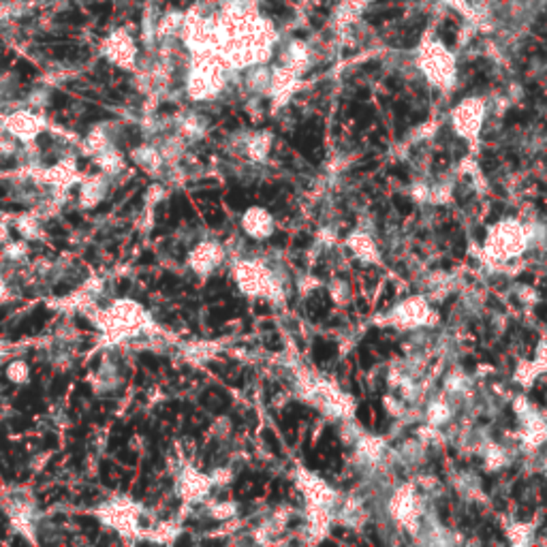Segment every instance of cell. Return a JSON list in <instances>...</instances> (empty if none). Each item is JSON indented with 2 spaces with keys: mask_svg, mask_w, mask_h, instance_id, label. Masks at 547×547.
Returning <instances> with one entry per match:
<instances>
[{
  "mask_svg": "<svg viewBox=\"0 0 547 547\" xmlns=\"http://www.w3.org/2000/svg\"><path fill=\"white\" fill-rule=\"evenodd\" d=\"M257 312H259V315H270L268 304H263V301H257Z\"/></svg>",
  "mask_w": 547,
  "mask_h": 547,
  "instance_id": "27",
  "label": "cell"
},
{
  "mask_svg": "<svg viewBox=\"0 0 547 547\" xmlns=\"http://www.w3.org/2000/svg\"><path fill=\"white\" fill-rule=\"evenodd\" d=\"M389 171H391V176H396L398 180L408 182V169H406V165H393Z\"/></svg>",
  "mask_w": 547,
  "mask_h": 547,
  "instance_id": "15",
  "label": "cell"
},
{
  "mask_svg": "<svg viewBox=\"0 0 547 547\" xmlns=\"http://www.w3.org/2000/svg\"><path fill=\"white\" fill-rule=\"evenodd\" d=\"M379 167V161L375 159H370V161H364L355 167V173H364V171H372V169H377Z\"/></svg>",
  "mask_w": 547,
  "mask_h": 547,
  "instance_id": "18",
  "label": "cell"
},
{
  "mask_svg": "<svg viewBox=\"0 0 547 547\" xmlns=\"http://www.w3.org/2000/svg\"><path fill=\"white\" fill-rule=\"evenodd\" d=\"M357 419H359L364 426H370V424H372V406H370L368 402L359 404V408H357Z\"/></svg>",
  "mask_w": 547,
  "mask_h": 547,
  "instance_id": "12",
  "label": "cell"
},
{
  "mask_svg": "<svg viewBox=\"0 0 547 547\" xmlns=\"http://www.w3.org/2000/svg\"><path fill=\"white\" fill-rule=\"evenodd\" d=\"M481 361H486V364H496V357H494V353H490V351H484L481 353Z\"/></svg>",
  "mask_w": 547,
  "mask_h": 547,
  "instance_id": "25",
  "label": "cell"
},
{
  "mask_svg": "<svg viewBox=\"0 0 547 547\" xmlns=\"http://www.w3.org/2000/svg\"><path fill=\"white\" fill-rule=\"evenodd\" d=\"M332 310V297L325 289H319L308 301H306V312L312 321H323Z\"/></svg>",
  "mask_w": 547,
  "mask_h": 547,
  "instance_id": "1",
  "label": "cell"
},
{
  "mask_svg": "<svg viewBox=\"0 0 547 547\" xmlns=\"http://www.w3.org/2000/svg\"><path fill=\"white\" fill-rule=\"evenodd\" d=\"M312 353H315V361H317L319 366H327L330 361L336 359V355H338V346H336V342H332V340L317 338V340H315Z\"/></svg>",
  "mask_w": 547,
  "mask_h": 547,
  "instance_id": "2",
  "label": "cell"
},
{
  "mask_svg": "<svg viewBox=\"0 0 547 547\" xmlns=\"http://www.w3.org/2000/svg\"><path fill=\"white\" fill-rule=\"evenodd\" d=\"M524 490H526V484H524V481L519 479L517 484L513 486V492H511V494H513V498H519V494H521Z\"/></svg>",
  "mask_w": 547,
  "mask_h": 547,
  "instance_id": "23",
  "label": "cell"
},
{
  "mask_svg": "<svg viewBox=\"0 0 547 547\" xmlns=\"http://www.w3.org/2000/svg\"><path fill=\"white\" fill-rule=\"evenodd\" d=\"M393 295H396V291H393V284L389 282L387 287H385V293H383V295H381V299H379V308H381V310L385 308V306H389V304H391Z\"/></svg>",
  "mask_w": 547,
  "mask_h": 547,
  "instance_id": "13",
  "label": "cell"
},
{
  "mask_svg": "<svg viewBox=\"0 0 547 547\" xmlns=\"http://www.w3.org/2000/svg\"><path fill=\"white\" fill-rule=\"evenodd\" d=\"M492 486H494V479H492V477H486V481H484V490H492Z\"/></svg>",
  "mask_w": 547,
  "mask_h": 547,
  "instance_id": "32",
  "label": "cell"
},
{
  "mask_svg": "<svg viewBox=\"0 0 547 547\" xmlns=\"http://www.w3.org/2000/svg\"><path fill=\"white\" fill-rule=\"evenodd\" d=\"M272 244H276V246H287V235H284V233H274L272 235Z\"/></svg>",
  "mask_w": 547,
  "mask_h": 547,
  "instance_id": "20",
  "label": "cell"
},
{
  "mask_svg": "<svg viewBox=\"0 0 547 547\" xmlns=\"http://www.w3.org/2000/svg\"><path fill=\"white\" fill-rule=\"evenodd\" d=\"M533 118V114L530 112H521V109H509L507 112V116H505V126L509 128V126H515V124H521V122H528Z\"/></svg>",
  "mask_w": 547,
  "mask_h": 547,
  "instance_id": "6",
  "label": "cell"
},
{
  "mask_svg": "<svg viewBox=\"0 0 547 547\" xmlns=\"http://www.w3.org/2000/svg\"><path fill=\"white\" fill-rule=\"evenodd\" d=\"M530 398H533V402H537V404H545V402H547V398H545V387H543V385H541V387H535L533 393H530Z\"/></svg>",
  "mask_w": 547,
  "mask_h": 547,
  "instance_id": "16",
  "label": "cell"
},
{
  "mask_svg": "<svg viewBox=\"0 0 547 547\" xmlns=\"http://www.w3.org/2000/svg\"><path fill=\"white\" fill-rule=\"evenodd\" d=\"M385 3H402V0H377V5H385Z\"/></svg>",
  "mask_w": 547,
  "mask_h": 547,
  "instance_id": "34",
  "label": "cell"
},
{
  "mask_svg": "<svg viewBox=\"0 0 547 547\" xmlns=\"http://www.w3.org/2000/svg\"><path fill=\"white\" fill-rule=\"evenodd\" d=\"M541 289H543V295L547 297V280H543V282H541Z\"/></svg>",
  "mask_w": 547,
  "mask_h": 547,
  "instance_id": "35",
  "label": "cell"
},
{
  "mask_svg": "<svg viewBox=\"0 0 547 547\" xmlns=\"http://www.w3.org/2000/svg\"><path fill=\"white\" fill-rule=\"evenodd\" d=\"M402 15V9L400 7H389V9H383L379 13H366V19L370 24H383V21H389V19H396Z\"/></svg>",
  "mask_w": 547,
  "mask_h": 547,
  "instance_id": "4",
  "label": "cell"
},
{
  "mask_svg": "<svg viewBox=\"0 0 547 547\" xmlns=\"http://www.w3.org/2000/svg\"><path fill=\"white\" fill-rule=\"evenodd\" d=\"M498 157L494 155V152H484V157H481V169H484L486 173H492L496 167H498Z\"/></svg>",
  "mask_w": 547,
  "mask_h": 547,
  "instance_id": "9",
  "label": "cell"
},
{
  "mask_svg": "<svg viewBox=\"0 0 547 547\" xmlns=\"http://www.w3.org/2000/svg\"><path fill=\"white\" fill-rule=\"evenodd\" d=\"M263 9H266V13H270L274 17H282V19H289L293 15V11L284 3H280V0H266Z\"/></svg>",
  "mask_w": 547,
  "mask_h": 547,
  "instance_id": "5",
  "label": "cell"
},
{
  "mask_svg": "<svg viewBox=\"0 0 547 547\" xmlns=\"http://www.w3.org/2000/svg\"><path fill=\"white\" fill-rule=\"evenodd\" d=\"M533 513H535V507L533 505H521L519 509H517V519H530L533 517Z\"/></svg>",
  "mask_w": 547,
  "mask_h": 547,
  "instance_id": "17",
  "label": "cell"
},
{
  "mask_svg": "<svg viewBox=\"0 0 547 547\" xmlns=\"http://www.w3.org/2000/svg\"><path fill=\"white\" fill-rule=\"evenodd\" d=\"M535 312H537V317H539L541 321H545V323H547V301H545V304H539Z\"/></svg>",
  "mask_w": 547,
  "mask_h": 547,
  "instance_id": "22",
  "label": "cell"
},
{
  "mask_svg": "<svg viewBox=\"0 0 547 547\" xmlns=\"http://www.w3.org/2000/svg\"><path fill=\"white\" fill-rule=\"evenodd\" d=\"M368 97H370V90H366V88L357 90V101H366Z\"/></svg>",
  "mask_w": 547,
  "mask_h": 547,
  "instance_id": "30",
  "label": "cell"
},
{
  "mask_svg": "<svg viewBox=\"0 0 547 547\" xmlns=\"http://www.w3.org/2000/svg\"><path fill=\"white\" fill-rule=\"evenodd\" d=\"M263 441H266V445H268V449L276 455V457H282V447H280V441H278V436L272 432V430H263Z\"/></svg>",
  "mask_w": 547,
  "mask_h": 547,
  "instance_id": "7",
  "label": "cell"
},
{
  "mask_svg": "<svg viewBox=\"0 0 547 547\" xmlns=\"http://www.w3.org/2000/svg\"><path fill=\"white\" fill-rule=\"evenodd\" d=\"M310 244H312V239H310L308 233H299V235L295 237V246H297V248H308Z\"/></svg>",
  "mask_w": 547,
  "mask_h": 547,
  "instance_id": "19",
  "label": "cell"
},
{
  "mask_svg": "<svg viewBox=\"0 0 547 547\" xmlns=\"http://www.w3.org/2000/svg\"><path fill=\"white\" fill-rule=\"evenodd\" d=\"M517 280H519V282H526V284H530V282H533L535 278H533L530 274H524V276H519Z\"/></svg>",
  "mask_w": 547,
  "mask_h": 547,
  "instance_id": "33",
  "label": "cell"
},
{
  "mask_svg": "<svg viewBox=\"0 0 547 547\" xmlns=\"http://www.w3.org/2000/svg\"><path fill=\"white\" fill-rule=\"evenodd\" d=\"M266 346L270 348V351H280V348H282V344L278 342V338H276V336H272L270 340H266Z\"/></svg>",
  "mask_w": 547,
  "mask_h": 547,
  "instance_id": "21",
  "label": "cell"
},
{
  "mask_svg": "<svg viewBox=\"0 0 547 547\" xmlns=\"http://www.w3.org/2000/svg\"><path fill=\"white\" fill-rule=\"evenodd\" d=\"M439 37L443 39L445 46H449V48L455 46V30H453V26L449 24V21H447V24L439 30Z\"/></svg>",
  "mask_w": 547,
  "mask_h": 547,
  "instance_id": "10",
  "label": "cell"
},
{
  "mask_svg": "<svg viewBox=\"0 0 547 547\" xmlns=\"http://www.w3.org/2000/svg\"><path fill=\"white\" fill-rule=\"evenodd\" d=\"M475 366H477L475 357H466V359H464V368H466V370H475Z\"/></svg>",
  "mask_w": 547,
  "mask_h": 547,
  "instance_id": "29",
  "label": "cell"
},
{
  "mask_svg": "<svg viewBox=\"0 0 547 547\" xmlns=\"http://www.w3.org/2000/svg\"><path fill=\"white\" fill-rule=\"evenodd\" d=\"M379 67H381L379 62H368V64H364V67H361V71H364V73H375Z\"/></svg>",
  "mask_w": 547,
  "mask_h": 547,
  "instance_id": "24",
  "label": "cell"
},
{
  "mask_svg": "<svg viewBox=\"0 0 547 547\" xmlns=\"http://www.w3.org/2000/svg\"><path fill=\"white\" fill-rule=\"evenodd\" d=\"M475 237H477V242H479V244H484V242H486V229H477V231H475Z\"/></svg>",
  "mask_w": 547,
  "mask_h": 547,
  "instance_id": "28",
  "label": "cell"
},
{
  "mask_svg": "<svg viewBox=\"0 0 547 547\" xmlns=\"http://www.w3.org/2000/svg\"><path fill=\"white\" fill-rule=\"evenodd\" d=\"M3 291H5V289H3V282H0V295H3Z\"/></svg>",
  "mask_w": 547,
  "mask_h": 547,
  "instance_id": "36",
  "label": "cell"
},
{
  "mask_svg": "<svg viewBox=\"0 0 547 547\" xmlns=\"http://www.w3.org/2000/svg\"><path fill=\"white\" fill-rule=\"evenodd\" d=\"M357 306H359V312H368V301L366 299H357Z\"/></svg>",
  "mask_w": 547,
  "mask_h": 547,
  "instance_id": "31",
  "label": "cell"
},
{
  "mask_svg": "<svg viewBox=\"0 0 547 547\" xmlns=\"http://www.w3.org/2000/svg\"><path fill=\"white\" fill-rule=\"evenodd\" d=\"M7 377H9V381H13V383H17V385H24V383H28L30 368H28L26 361L17 359V361H13V364L7 368Z\"/></svg>",
  "mask_w": 547,
  "mask_h": 547,
  "instance_id": "3",
  "label": "cell"
},
{
  "mask_svg": "<svg viewBox=\"0 0 547 547\" xmlns=\"http://www.w3.org/2000/svg\"><path fill=\"white\" fill-rule=\"evenodd\" d=\"M451 163V157L447 155V152H439V155L434 157V169L436 171H441V169H445L447 165Z\"/></svg>",
  "mask_w": 547,
  "mask_h": 547,
  "instance_id": "14",
  "label": "cell"
},
{
  "mask_svg": "<svg viewBox=\"0 0 547 547\" xmlns=\"http://www.w3.org/2000/svg\"><path fill=\"white\" fill-rule=\"evenodd\" d=\"M400 86H402V83H400L396 77H389V79H387V88H389V90H398Z\"/></svg>",
  "mask_w": 547,
  "mask_h": 547,
  "instance_id": "26",
  "label": "cell"
},
{
  "mask_svg": "<svg viewBox=\"0 0 547 547\" xmlns=\"http://www.w3.org/2000/svg\"><path fill=\"white\" fill-rule=\"evenodd\" d=\"M357 357H359V366H361L364 370L372 368V364H375V357H372V353L368 351V346H366V344H364V346H359V353H357Z\"/></svg>",
  "mask_w": 547,
  "mask_h": 547,
  "instance_id": "11",
  "label": "cell"
},
{
  "mask_svg": "<svg viewBox=\"0 0 547 547\" xmlns=\"http://www.w3.org/2000/svg\"><path fill=\"white\" fill-rule=\"evenodd\" d=\"M393 206H396V210L402 214V216H408V214H412V201L408 199V197H404V195H393Z\"/></svg>",
  "mask_w": 547,
  "mask_h": 547,
  "instance_id": "8",
  "label": "cell"
}]
</instances>
